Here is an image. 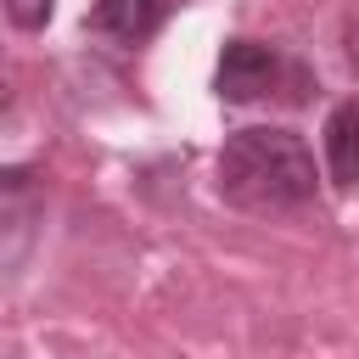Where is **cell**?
<instances>
[{"instance_id":"7a4b0ae2","label":"cell","mask_w":359,"mask_h":359,"mask_svg":"<svg viewBox=\"0 0 359 359\" xmlns=\"http://www.w3.org/2000/svg\"><path fill=\"white\" fill-rule=\"evenodd\" d=\"M275 79H280V56H275L269 45H258V39H230L224 56H219L213 90H219L224 101H258V95L275 90Z\"/></svg>"},{"instance_id":"277c9868","label":"cell","mask_w":359,"mask_h":359,"mask_svg":"<svg viewBox=\"0 0 359 359\" xmlns=\"http://www.w3.org/2000/svg\"><path fill=\"white\" fill-rule=\"evenodd\" d=\"M163 11H168V0H95L90 22H95L101 34L135 45V39H146V34L163 22Z\"/></svg>"},{"instance_id":"3957f363","label":"cell","mask_w":359,"mask_h":359,"mask_svg":"<svg viewBox=\"0 0 359 359\" xmlns=\"http://www.w3.org/2000/svg\"><path fill=\"white\" fill-rule=\"evenodd\" d=\"M325 168L337 185H359V95L325 118Z\"/></svg>"},{"instance_id":"5b68a950","label":"cell","mask_w":359,"mask_h":359,"mask_svg":"<svg viewBox=\"0 0 359 359\" xmlns=\"http://www.w3.org/2000/svg\"><path fill=\"white\" fill-rule=\"evenodd\" d=\"M50 11H56V0H6V17H11L17 28H45Z\"/></svg>"},{"instance_id":"6da1fadb","label":"cell","mask_w":359,"mask_h":359,"mask_svg":"<svg viewBox=\"0 0 359 359\" xmlns=\"http://www.w3.org/2000/svg\"><path fill=\"white\" fill-rule=\"evenodd\" d=\"M219 196L247 213L303 208L314 196V157L292 129H236L219 151Z\"/></svg>"}]
</instances>
